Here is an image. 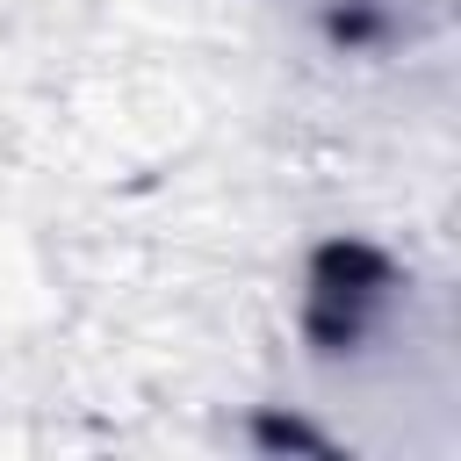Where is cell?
Returning <instances> with one entry per match:
<instances>
[{
    "instance_id": "cell-1",
    "label": "cell",
    "mask_w": 461,
    "mask_h": 461,
    "mask_svg": "<svg viewBox=\"0 0 461 461\" xmlns=\"http://www.w3.org/2000/svg\"><path fill=\"white\" fill-rule=\"evenodd\" d=\"M382 295H389L382 252H367V245H324L317 267H310L303 324H310V339H317L324 353H339V346H353V339L367 331V317H375Z\"/></svg>"
}]
</instances>
